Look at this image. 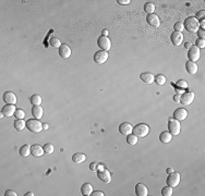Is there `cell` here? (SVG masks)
<instances>
[{
  "mask_svg": "<svg viewBox=\"0 0 205 196\" xmlns=\"http://www.w3.org/2000/svg\"><path fill=\"white\" fill-rule=\"evenodd\" d=\"M183 27H184V30H187L188 32L197 33V31L200 30V21H197L194 16H190V18L184 20Z\"/></svg>",
  "mask_w": 205,
  "mask_h": 196,
  "instance_id": "6da1fadb",
  "label": "cell"
},
{
  "mask_svg": "<svg viewBox=\"0 0 205 196\" xmlns=\"http://www.w3.org/2000/svg\"><path fill=\"white\" fill-rule=\"evenodd\" d=\"M43 123L39 122L38 119H30L26 121V128L28 131L33 132V133H41V131L44 130Z\"/></svg>",
  "mask_w": 205,
  "mask_h": 196,
  "instance_id": "7a4b0ae2",
  "label": "cell"
},
{
  "mask_svg": "<svg viewBox=\"0 0 205 196\" xmlns=\"http://www.w3.org/2000/svg\"><path fill=\"white\" fill-rule=\"evenodd\" d=\"M132 133L134 135H137V137H145L150 133V126L147 124H145V123H139L133 128Z\"/></svg>",
  "mask_w": 205,
  "mask_h": 196,
  "instance_id": "3957f363",
  "label": "cell"
},
{
  "mask_svg": "<svg viewBox=\"0 0 205 196\" xmlns=\"http://www.w3.org/2000/svg\"><path fill=\"white\" fill-rule=\"evenodd\" d=\"M168 130L171 135H178L181 131V124L180 122L176 119H171L168 123Z\"/></svg>",
  "mask_w": 205,
  "mask_h": 196,
  "instance_id": "277c9868",
  "label": "cell"
},
{
  "mask_svg": "<svg viewBox=\"0 0 205 196\" xmlns=\"http://www.w3.org/2000/svg\"><path fill=\"white\" fill-rule=\"evenodd\" d=\"M180 180H181L180 174L178 173V172H172V173H170L169 175H168V178H167L166 180V183L167 185H169L171 188H176V186L179 185Z\"/></svg>",
  "mask_w": 205,
  "mask_h": 196,
  "instance_id": "5b68a950",
  "label": "cell"
},
{
  "mask_svg": "<svg viewBox=\"0 0 205 196\" xmlns=\"http://www.w3.org/2000/svg\"><path fill=\"white\" fill-rule=\"evenodd\" d=\"M108 52L105 51V50H99V51L95 52V54H94V62L97 63V64H104L105 62H106L107 60H108Z\"/></svg>",
  "mask_w": 205,
  "mask_h": 196,
  "instance_id": "8992f818",
  "label": "cell"
},
{
  "mask_svg": "<svg viewBox=\"0 0 205 196\" xmlns=\"http://www.w3.org/2000/svg\"><path fill=\"white\" fill-rule=\"evenodd\" d=\"M97 45L98 47L101 49V50H105V51H108L110 48H111V41L107 36H103L101 35V37H98L97 39Z\"/></svg>",
  "mask_w": 205,
  "mask_h": 196,
  "instance_id": "52a82bcc",
  "label": "cell"
},
{
  "mask_svg": "<svg viewBox=\"0 0 205 196\" xmlns=\"http://www.w3.org/2000/svg\"><path fill=\"white\" fill-rule=\"evenodd\" d=\"M194 100V93L193 92H187L183 93L182 96L180 98V103L184 106H188L190 103H192V101Z\"/></svg>",
  "mask_w": 205,
  "mask_h": 196,
  "instance_id": "ba28073f",
  "label": "cell"
},
{
  "mask_svg": "<svg viewBox=\"0 0 205 196\" xmlns=\"http://www.w3.org/2000/svg\"><path fill=\"white\" fill-rule=\"evenodd\" d=\"M189 61H192V62H197V60L200 59V49L197 47L193 46L189 49Z\"/></svg>",
  "mask_w": 205,
  "mask_h": 196,
  "instance_id": "9c48e42d",
  "label": "cell"
},
{
  "mask_svg": "<svg viewBox=\"0 0 205 196\" xmlns=\"http://www.w3.org/2000/svg\"><path fill=\"white\" fill-rule=\"evenodd\" d=\"M146 21H147V23L150 26L155 27V28L160 26V20H159L158 15H156L155 13L148 14V15L146 16Z\"/></svg>",
  "mask_w": 205,
  "mask_h": 196,
  "instance_id": "30bf717a",
  "label": "cell"
},
{
  "mask_svg": "<svg viewBox=\"0 0 205 196\" xmlns=\"http://www.w3.org/2000/svg\"><path fill=\"white\" fill-rule=\"evenodd\" d=\"M188 117V111L184 108H178L174 112V118L178 121H183Z\"/></svg>",
  "mask_w": 205,
  "mask_h": 196,
  "instance_id": "8fae6325",
  "label": "cell"
},
{
  "mask_svg": "<svg viewBox=\"0 0 205 196\" xmlns=\"http://www.w3.org/2000/svg\"><path fill=\"white\" fill-rule=\"evenodd\" d=\"M97 175H98V179L101 181H103L104 183H110L111 182V175H110V172L106 169L101 170V171H97Z\"/></svg>",
  "mask_w": 205,
  "mask_h": 196,
  "instance_id": "7c38bea8",
  "label": "cell"
},
{
  "mask_svg": "<svg viewBox=\"0 0 205 196\" xmlns=\"http://www.w3.org/2000/svg\"><path fill=\"white\" fill-rule=\"evenodd\" d=\"M3 100L7 105H15L17 103V96L12 92H6L3 94Z\"/></svg>",
  "mask_w": 205,
  "mask_h": 196,
  "instance_id": "4fadbf2b",
  "label": "cell"
},
{
  "mask_svg": "<svg viewBox=\"0 0 205 196\" xmlns=\"http://www.w3.org/2000/svg\"><path fill=\"white\" fill-rule=\"evenodd\" d=\"M15 111H17V109H15L14 105H6V106L2 107V109H1V113H2L5 117H12V116H14Z\"/></svg>",
  "mask_w": 205,
  "mask_h": 196,
  "instance_id": "5bb4252c",
  "label": "cell"
},
{
  "mask_svg": "<svg viewBox=\"0 0 205 196\" xmlns=\"http://www.w3.org/2000/svg\"><path fill=\"white\" fill-rule=\"evenodd\" d=\"M132 131H133V128H132V125L129 122L121 123L120 126H119V132L121 134H123V135L128 136L129 134H132Z\"/></svg>",
  "mask_w": 205,
  "mask_h": 196,
  "instance_id": "9a60e30c",
  "label": "cell"
},
{
  "mask_svg": "<svg viewBox=\"0 0 205 196\" xmlns=\"http://www.w3.org/2000/svg\"><path fill=\"white\" fill-rule=\"evenodd\" d=\"M59 56L63 59H68L71 56V48L68 45H61L59 48Z\"/></svg>",
  "mask_w": 205,
  "mask_h": 196,
  "instance_id": "2e32d148",
  "label": "cell"
},
{
  "mask_svg": "<svg viewBox=\"0 0 205 196\" xmlns=\"http://www.w3.org/2000/svg\"><path fill=\"white\" fill-rule=\"evenodd\" d=\"M31 152H32V155L34 157H41V156L45 154V150H44V147H41V145H33V146H31Z\"/></svg>",
  "mask_w": 205,
  "mask_h": 196,
  "instance_id": "e0dca14e",
  "label": "cell"
},
{
  "mask_svg": "<svg viewBox=\"0 0 205 196\" xmlns=\"http://www.w3.org/2000/svg\"><path fill=\"white\" fill-rule=\"evenodd\" d=\"M171 41L175 46H180L183 41V35L180 32H174L171 35Z\"/></svg>",
  "mask_w": 205,
  "mask_h": 196,
  "instance_id": "ac0fdd59",
  "label": "cell"
},
{
  "mask_svg": "<svg viewBox=\"0 0 205 196\" xmlns=\"http://www.w3.org/2000/svg\"><path fill=\"white\" fill-rule=\"evenodd\" d=\"M135 194H137V196H147L148 190L144 184L139 183V184L135 185Z\"/></svg>",
  "mask_w": 205,
  "mask_h": 196,
  "instance_id": "d6986e66",
  "label": "cell"
},
{
  "mask_svg": "<svg viewBox=\"0 0 205 196\" xmlns=\"http://www.w3.org/2000/svg\"><path fill=\"white\" fill-rule=\"evenodd\" d=\"M154 77H155V76L152 73H148V72H144V73H142L140 75L141 81H143L144 83H146V84H152L154 82Z\"/></svg>",
  "mask_w": 205,
  "mask_h": 196,
  "instance_id": "ffe728a7",
  "label": "cell"
},
{
  "mask_svg": "<svg viewBox=\"0 0 205 196\" xmlns=\"http://www.w3.org/2000/svg\"><path fill=\"white\" fill-rule=\"evenodd\" d=\"M81 193L84 196L92 195V193H93V186H92V184H90V183H84V184L82 185V188H81Z\"/></svg>",
  "mask_w": 205,
  "mask_h": 196,
  "instance_id": "44dd1931",
  "label": "cell"
},
{
  "mask_svg": "<svg viewBox=\"0 0 205 196\" xmlns=\"http://www.w3.org/2000/svg\"><path fill=\"white\" fill-rule=\"evenodd\" d=\"M186 70H187V72H189V73L195 74L197 72V70H199V68H197V65L195 62L188 61V62L186 63Z\"/></svg>",
  "mask_w": 205,
  "mask_h": 196,
  "instance_id": "7402d4cb",
  "label": "cell"
},
{
  "mask_svg": "<svg viewBox=\"0 0 205 196\" xmlns=\"http://www.w3.org/2000/svg\"><path fill=\"white\" fill-rule=\"evenodd\" d=\"M32 114L35 119H41L43 118V114H44V111H43V108L41 106H34L32 108Z\"/></svg>",
  "mask_w": 205,
  "mask_h": 196,
  "instance_id": "603a6c76",
  "label": "cell"
},
{
  "mask_svg": "<svg viewBox=\"0 0 205 196\" xmlns=\"http://www.w3.org/2000/svg\"><path fill=\"white\" fill-rule=\"evenodd\" d=\"M86 160V156L82 152H77V154H74L72 156V161L75 163H82Z\"/></svg>",
  "mask_w": 205,
  "mask_h": 196,
  "instance_id": "cb8c5ba5",
  "label": "cell"
},
{
  "mask_svg": "<svg viewBox=\"0 0 205 196\" xmlns=\"http://www.w3.org/2000/svg\"><path fill=\"white\" fill-rule=\"evenodd\" d=\"M171 139H172V135L169 132H166V131H164V132L160 133V135H159V141H160L161 143H165V144L171 142Z\"/></svg>",
  "mask_w": 205,
  "mask_h": 196,
  "instance_id": "d4e9b609",
  "label": "cell"
},
{
  "mask_svg": "<svg viewBox=\"0 0 205 196\" xmlns=\"http://www.w3.org/2000/svg\"><path fill=\"white\" fill-rule=\"evenodd\" d=\"M31 154H32V152H31V146L28 144L23 145L20 148V155L22 156V157H28Z\"/></svg>",
  "mask_w": 205,
  "mask_h": 196,
  "instance_id": "484cf974",
  "label": "cell"
},
{
  "mask_svg": "<svg viewBox=\"0 0 205 196\" xmlns=\"http://www.w3.org/2000/svg\"><path fill=\"white\" fill-rule=\"evenodd\" d=\"M24 128H26V122H24V120H15L14 122V129L19 132L24 130Z\"/></svg>",
  "mask_w": 205,
  "mask_h": 196,
  "instance_id": "4316f807",
  "label": "cell"
},
{
  "mask_svg": "<svg viewBox=\"0 0 205 196\" xmlns=\"http://www.w3.org/2000/svg\"><path fill=\"white\" fill-rule=\"evenodd\" d=\"M155 5L153 2H146L144 5V11L148 14H153L155 12Z\"/></svg>",
  "mask_w": 205,
  "mask_h": 196,
  "instance_id": "83f0119b",
  "label": "cell"
},
{
  "mask_svg": "<svg viewBox=\"0 0 205 196\" xmlns=\"http://www.w3.org/2000/svg\"><path fill=\"white\" fill-rule=\"evenodd\" d=\"M30 101L32 105H34V106H41L43 99H41V97L39 95H33L30 98Z\"/></svg>",
  "mask_w": 205,
  "mask_h": 196,
  "instance_id": "f1b7e54d",
  "label": "cell"
},
{
  "mask_svg": "<svg viewBox=\"0 0 205 196\" xmlns=\"http://www.w3.org/2000/svg\"><path fill=\"white\" fill-rule=\"evenodd\" d=\"M154 82H155L157 85L163 86V85L166 83V77H165L163 74H158V75H156L155 77H154Z\"/></svg>",
  "mask_w": 205,
  "mask_h": 196,
  "instance_id": "f546056e",
  "label": "cell"
},
{
  "mask_svg": "<svg viewBox=\"0 0 205 196\" xmlns=\"http://www.w3.org/2000/svg\"><path fill=\"white\" fill-rule=\"evenodd\" d=\"M137 136L134 135V134H129L128 137H127V143L129 145H135L137 144Z\"/></svg>",
  "mask_w": 205,
  "mask_h": 196,
  "instance_id": "4dcf8cb0",
  "label": "cell"
},
{
  "mask_svg": "<svg viewBox=\"0 0 205 196\" xmlns=\"http://www.w3.org/2000/svg\"><path fill=\"white\" fill-rule=\"evenodd\" d=\"M172 194H174V191H172V188L171 186H165L163 190H161V195L163 196H171Z\"/></svg>",
  "mask_w": 205,
  "mask_h": 196,
  "instance_id": "1f68e13d",
  "label": "cell"
},
{
  "mask_svg": "<svg viewBox=\"0 0 205 196\" xmlns=\"http://www.w3.org/2000/svg\"><path fill=\"white\" fill-rule=\"evenodd\" d=\"M14 117H15V119H17V120L24 119V118H25L24 110H22V109H17V111H15V113H14Z\"/></svg>",
  "mask_w": 205,
  "mask_h": 196,
  "instance_id": "d6a6232c",
  "label": "cell"
},
{
  "mask_svg": "<svg viewBox=\"0 0 205 196\" xmlns=\"http://www.w3.org/2000/svg\"><path fill=\"white\" fill-rule=\"evenodd\" d=\"M44 150H45V154H48V155H50V154H52V152H54V150H55V148H54V145L49 144V143H47V144L44 145Z\"/></svg>",
  "mask_w": 205,
  "mask_h": 196,
  "instance_id": "836d02e7",
  "label": "cell"
},
{
  "mask_svg": "<svg viewBox=\"0 0 205 196\" xmlns=\"http://www.w3.org/2000/svg\"><path fill=\"white\" fill-rule=\"evenodd\" d=\"M50 46L51 47H54V48H60V46H61V43H60V41L58 39V38H56V37H54V38H51L50 39Z\"/></svg>",
  "mask_w": 205,
  "mask_h": 196,
  "instance_id": "e575fe53",
  "label": "cell"
},
{
  "mask_svg": "<svg viewBox=\"0 0 205 196\" xmlns=\"http://www.w3.org/2000/svg\"><path fill=\"white\" fill-rule=\"evenodd\" d=\"M176 87L186 90V88H188V83H187L186 81H183V80H180V81H178L177 83H176Z\"/></svg>",
  "mask_w": 205,
  "mask_h": 196,
  "instance_id": "d590c367",
  "label": "cell"
},
{
  "mask_svg": "<svg viewBox=\"0 0 205 196\" xmlns=\"http://www.w3.org/2000/svg\"><path fill=\"white\" fill-rule=\"evenodd\" d=\"M195 47L197 48H204L205 47V39H202V38H197L195 41Z\"/></svg>",
  "mask_w": 205,
  "mask_h": 196,
  "instance_id": "8d00e7d4",
  "label": "cell"
},
{
  "mask_svg": "<svg viewBox=\"0 0 205 196\" xmlns=\"http://www.w3.org/2000/svg\"><path fill=\"white\" fill-rule=\"evenodd\" d=\"M174 28H175L176 32H180V33H182V31L184 30L183 24L181 23V22H178V23H176L175 26H174Z\"/></svg>",
  "mask_w": 205,
  "mask_h": 196,
  "instance_id": "74e56055",
  "label": "cell"
},
{
  "mask_svg": "<svg viewBox=\"0 0 205 196\" xmlns=\"http://www.w3.org/2000/svg\"><path fill=\"white\" fill-rule=\"evenodd\" d=\"M204 16H205V11L204 10H201V11H199V12H197V15L194 16V18H195L197 21H200V20H203V19H204Z\"/></svg>",
  "mask_w": 205,
  "mask_h": 196,
  "instance_id": "f35d334b",
  "label": "cell"
},
{
  "mask_svg": "<svg viewBox=\"0 0 205 196\" xmlns=\"http://www.w3.org/2000/svg\"><path fill=\"white\" fill-rule=\"evenodd\" d=\"M5 195L6 196H17L18 193L15 192V191H12V190H7L6 193H5Z\"/></svg>",
  "mask_w": 205,
  "mask_h": 196,
  "instance_id": "ab89813d",
  "label": "cell"
},
{
  "mask_svg": "<svg viewBox=\"0 0 205 196\" xmlns=\"http://www.w3.org/2000/svg\"><path fill=\"white\" fill-rule=\"evenodd\" d=\"M97 162H91L90 165V170L91 171H97Z\"/></svg>",
  "mask_w": 205,
  "mask_h": 196,
  "instance_id": "60d3db41",
  "label": "cell"
},
{
  "mask_svg": "<svg viewBox=\"0 0 205 196\" xmlns=\"http://www.w3.org/2000/svg\"><path fill=\"white\" fill-rule=\"evenodd\" d=\"M197 35H199L200 38L204 39V37H205V30H202V28H200V30L197 31Z\"/></svg>",
  "mask_w": 205,
  "mask_h": 196,
  "instance_id": "b9f144b4",
  "label": "cell"
},
{
  "mask_svg": "<svg viewBox=\"0 0 205 196\" xmlns=\"http://www.w3.org/2000/svg\"><path fill=\"white\" fill-rule=\"evenodd\" d=\"M117 2L119 3V5H129L131 1H130V0H117Z\"/></svg>",
  "mask_w": 205,
  "mask_h": 196,
  "instance_id": "7bdbcfd3",
  "label": "cell"
},
{
  "mask_svg": "<svg viewBox=\"0 0 205 196\" xmlns=\"http://www.w3.org/2000/svg\"><path fill=\"white\" fill-rule=\"evenodd\" d=\"M92 196H104V193L101 192V191H96V192L92 193Z\"/></svg>",
  "mask_w": 205,
  "mask_h": 196,
  "instance_id": "ee69618b",
  "label": "cell"
},
{
  "mask_svg": "<svg viewBox=\"0 0 205 196\" xmlns=\"http://www.w3.org/2000/svg\"><path fill=\"white\" fill-rule=\"evenodd\" d=\"M180 98H181V95L176 94V95L174 96V100H175V103H180Z\"/></svg>",
  "mask_w": 205,
  "mask_h": 196,
  "instance_id": "f6af8a7d",
  "label": "cell"
},
{
  "mask_svg": "<svg viewBox=\"0 0 205 196\" xmlns=\"http://www.w3.org/2000/svg\"><path fill=\"white\" fill-rule=\"evenodd\" d=\"M184 90H182V88H178V87H176V92H177L178 95H181V94H183V93H184Z\"/></svg>",
  "mask_w": 205,
  "mask_h": 196,
  "instance_id": "bcb514c9",
  "label": "cell"
},
{
  "mask_svg": "<svg viewBox=\"0 0 205 196\" xmlns=\"http://www.w3.org/2000/svg\"><path fill=\"white\" fill-rule=\"evenodd\" d=\"M200 27H201L202 30H205V21H204V19L201 20V22H200Z\"/></svg>",
  "mask_w": 205,
  "mask_h": 196,
  "instance_id": "7dc6e473",
  "label": "cell"
},
{
  "mask_svg": "<svg viewBox=\"0 0 205 196\" xmlns=\"http://www.w3.org/2000/svg\"><path fill=\"white\" fill-rule=\"evenodd\" d=\"M104 169L105 167L103 166V165H99V163L97 165V171H101V170H104Z\"/></svg>",
  "mask_w": 205,
  "mask_h": 196,
  "instance_id": "c3c4849f",
  "label": "cell"
},
{
  "mask_svg": "<svg viewBox=\"0 0 205 196\" xmlns=\"http://www.w3.org/2000/svg\"><path fill=\"white\" fill-rule=\"evenodd\" d=\"M101 35H103V36H107V35H108V31L104 30L103 32H101Z\"/></svg>",
  "mask_w": 205,
  "mask_h": 196,
  "instance_id": "681fc988",
  "label": "cell"
},
{
  "mask_svg": "<svg viewBox=\"0 0 205 196\" xmlns=\"http://www.w3.org/2000/svg\"><path fill=\"white\" fill-rule=\"evenodd\" d=\"M172 172H174V169H172V168H168V169H167V173H168V174L172 173Z\"/></svg>",
  "mask_w": 205,
  "mask_h": 196,
  "instance_id": "f907efd6",
  "label": "cell"
},
{
  "mask_svg": "<svg viewBox=\"0 0 205 196\" xmlns=\"http://www.w3.org/2000/svg\"><path fill=\"white\" fill-rule=\"evenodd\" d=\"M186 48L187 49H190V48H191V43H186Z\"/></svg>",
  "mask_w": 205,
  "mask_h": 196,
  "instance_id": "816d5d0a",
  "label": "cell"
},
{
  "mask_svg": "<svg viewBox=\"0 0 205 196\" xmlns=\"http://www.w3.org/2000/svg\"><path fill=\"white\" fill-rule=\"evenodd\" d=\"M25 195H26V196H34V193H33V192H28V193L25 194Z\"/></svg>",
  "mask_w": 205,
  "mask_h": 196,
  "instance_id": "f5cc1de1",
  "label": "cell"
},
{
  "mask_svg": "<svg viewBox=\"0 0 205 196\" xmlns=\"http://www.w3.org/2000/svg\"><path fill=\"white\" fill-rule=\"evenodd\" d=\"M43 126H44V130H47V129H48V124H47V123H44Z\"/></svg>",
  "mask_w": 205,
  "mask_h": 196,
  "instance_id": "db71d44e",
  "label": "cell"
}]
</instances>
